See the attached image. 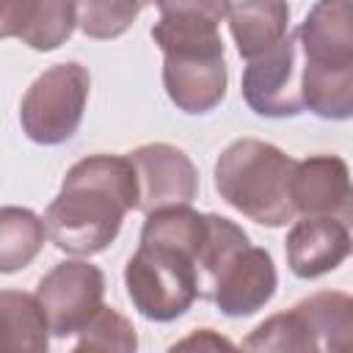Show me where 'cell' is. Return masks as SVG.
I'll return each mask as SVG.
<instances>
[{
    "instance_id": "obj_1",
    "label": "cell",
    "mask_w": 353,
    "mask_h": 353,
    "mask_svg": "<svg viewBox=\"0 0 353 353\" xmlns=\"http://www.w3.org/2000/svg\"><path fill=\"white\" fill-rule=\"evenodd\" d=\"M132 210H138V176L130 154H88L66 171L44 223L55 248L91 256L119 237Z\"/></svg>"
},
{
    "instance_id": "obj_2",
    "label": "cell",
    "mask_w": 353,
    "mask_h": 353,
    "mask_svg": "<svg viewBox=\"0 0 353 353\" xmlns=\"http://www.w3.org/2000/svg\"><path fill=\"white\" fill-rule=\"evenodd\" d=\"M152 39L163 50V88L176 110L188 116L215 110L229 83L218 22L199 14H160Z\"/></svg>"
},
{
    "instance_id": "obj_3",
    "label": "cell",
    "mask_w": 353,
    "mask_h": 353,
    "mask_svg": "<svg viewBox=\"0 0 353 353\" xmlns=\"http://www.w3.org/2000/svg\"><path fill=\"white\" fill-rule=\"evenodd\" d=\"M295 163L276 143L259 138L232 141L215 163L218 196L259 226H287L298 210L292 201Z\"/></svg>"
},
{
    "instance_id": "obj_4",
    "label": "cell",
    "mask_w": 353,
    "mask_h": 353,
    "mask_svg": "<svg viewBox=\"0 0 353 353\" xmlns=\"http://www.w3.org/2000/svg\"><path fill=\"white\" fill-rule=\"evenodd\" d=\"M303 99L320 110L353 105V0H317L301 28Z\"/></svg>"
},
{
    "instance_id": "obj_5",
    "label": "cell",
    "mask_w": 353,
    "mask_h": 353,
    "mask_svg": "<svg viewBox=\"0 0 353 353\" xmlns=\"http://www.w3.org/2000/svg\"><path fill=\"white\" fill-rule=\"evenodd\" d=\"M124 287L141 317L171 323L199 298L196 262L188 251L165 243H143L127 259Z\"/></svg>"
},
{
    "instance_id": "obj_6",
    "label": "cell",
    "mask_w": 353,
    "mask_h": 353,
    "mask_svg": "<svg viewBox=\"0 0 353 353\" xmlns=\"http://www.w3.org/2000/svg\"><path fill=\"white\" fill-rule=\"evenodd\" d=\"M91 91V74L83 63L66 61L44 69L25 91L19 102L22 132L41 146L66 143L85 113Z\"/></svg>"
},
{
    "instance_id": "obj_7",
    "label": "cell",
    "mask_w": 353,
    "mask_h": 353,
    "mask_svg": "<svg viewBox=\"0 0 353 353\" xmlns=\"http://www.w3.org/2000/svg\"><path fill=\"white\" fill-rule=\"evenodd\" d=\"M240 94L245 105L265 119L301 116L303 105V52L301 33L290 30L279 44L251 58L243 72Z\"/></svg>"
},
{
    "instance_id": "obj_8",
    "label": "cell",
    "mask_w": 353,
    "mask_h": 353,
    "mask_svg": "<svg viewBox=\"0 0 353 353\" xmlns=\"http://www.w3.org/2000/svg\"><path fill=\"white\" fill-rule=\"evenodd\" d=\"M36 298L47 312L52 336H74L102 309L105 273L85 259L58 262L50 273L39 279Z\"/></svg>"
},
{
    "instance_id": "obj_9",
    "label": "cell",
    "mask_w": 353,
    "mask_h": 353,
    "mask_svg": "<svg viewBox=\"0 0 353 353\" xmlns=\"http://www.w3.org/2000/svg\"><path fill=\"white\" fill-rule=\"evenodd\" d=\"M276 287L279 276L270 251L256 248L248 240L223 256L204 301L215 303L218 312L226 317H248L270 303Z\"/></svg>"
},
{
    "instance_id": "obj_10",
    "label": "cell",
    "mask_w": 353,
    "mask_h": 353,
    "mask_svg": "<svg viewBox=\"0 0 353 353\" xmlns=\"http://www.w3.org/2000/svg\"><path fill=\"white\" fill-rule=\"evenodd\" d=\"M138 176V210L154 212L163 207L193 204L199 196V171L193 160L174 143H143L130 152Z\"/></svg>"
},
{
    "instance_id": "obj_11",
    "label": "cell",
    "mask_w": 353,
    "mask_h": 353,
    "mask_svg": "<svg viewBox=\"0 0 353 353\" xmlns=\"http://www.w3.org/2000/svg\"><path fill=\"white\" fill-rule=\"evenodd\" d=\"M284 254L298 279H320L350 256V237L334 215H303L287 232Z\"/></svg>"
},
{
    "instance_id": "obj_12",
    "label": "cell",
    "mask_w": 353,
    "mask_h": 353,
    "mask_svg": "<svg viewBox=\"0 0 353 353\" xmlns=\"http://www.w3.org/2000/svg\"><path fill=\"white\" fill-rule=\"evenodd\" d=\"M77 28L74 0H0V36L36 52L58 50Z\"/></svg>"
},
{
    "instance_id": "obj_13",
    "label": "cell",
    "mask_w": 353,
    "mask_h": 353,
    "mask_svg": "<svg viewBox=\"0 0 353 353\" xmlns=\"http://www.w3.org/2000/svg\"><path fill=\"white\" fill-rule=\"evenodd\" d=\"M350 188V168L339 154H312L295 163L292 201L301 215H331Z\"/></svg>"
},
{
    "instance_id": "obj_14",
    "label": "cell",
    "mask_w": 353,
    "mask_h": 353,
    "mask_svg": "<svg viewBox=\"0 0 353 353\" xmlns=\"http://www.w3.org/2000/svg\"><path fill=\"white\" fill-rule=\"evenodd\" d=\"M229 30L240 58L251 61L290 33L287 0H237L229 11Z\"/></svg>"
},
{
    "instance_id": "obj_15",
    "label": "cell",
    "mask_w": 353,
    "mask_h": 353,
    "mask_svg": "<svg viewBox=\"0 0 353 353\" xmlns=\"http://www.w3.org/2000/svg\"><path fill=\"white\" fill-rule=\"evenodd\" d=\"M295 309L303 314L317 350H353V295L323 290L298 301Z\"/></svg>"
},
{
    "instance_id": "obj_16",
    "label": "cell",
    "mask_w": 353,
    "mask_h": 353,
    "mask_svg": "<svg viewBox=\"0 0 353 353\" xmlns=\"http://www.w3.org/2000/svg\"><path fill=\"white\" fill-rule=\"evenodd\" d=\"M50 237L44 218L28 207H3L0 210V273H17L28 268L44 240Z\"/></svg>"
},
{
    "instance_id": "obj_17",
    "label": "cell",
    "mask_w": 353,
    "mask_h": 353,
    "mask_svg": "<svg viewBox=\"0 0 353 353\" xmlns=\"http://www.w3.org/2000/svg\"><path fill=\"white\" fill-rule=\"evenodd\" d=\"M0 312H3V331L6 345L14 350H33L44 353L50 347V320L36 295L3 290L0 292Z\"/></svg>"
},
{
    "instance_id": "obj_18",
    "label": "cell",
    "mask_w": 353,
    "mask_h": 353,
    "mask_svg": "<svg viewBox=\"0 0 353 353\" xmlns=\"http://www.w3.org/2000/svg\"><path fill=\"white\" fill-rule=\"evenodd\" d=\"M157 0H74L77 28L88 39L110 41L132 28L138 14Z\"/></svg>"
},
{
    "instance_id": "obj_19",
    "label": "cell",
    "mask_w": 353,
    "mask_h": 353,
    "mask_svg": "<svg viewBox=\"0 0 353 353\" xmlns=\"http://www.w3.org/2000/svg\"><path fill=\"white\" fill-rule=\"evenodd\" d=\"M245 350H317L303 314L292 306L290 312L262 320L245 339Z\"/></svg>"
},
{
    "instance_id": "obj_20",
    "label": "cell",
    "mask_w": 353,
    "mask_h": 353,
    "mask_svg": "<svg viewBox=\"0 0 353 353\" xmlns=\"http://www.w3.org/2000/svg\"><path fill=\"white\" fill-rule=\"evenodd\" d=\"M138 347V336L132 323L119 314L110 306H102L88 323L85 328L77 334L74 350H121V353H132Z\"/></svg>"
},
{
    "instance_id": "obj_21",
    "label": "cell",
    "mask_w": 353,
    "mask_h": 353,
    "mask_svg": "<svg viewBox=\"0 0 353 353\" xmlns=\"http://www.w3.org/2000/svg\"><path fill=\"white\" fill-rule=\"evenodd\" d=\"M154 6L160 14H199L215 19L218 25L229 19L232 11V0H157Z\"/></svg>"
},
{
    "instance_id": "obj_22",
    "label": "cell",
    "mask_w": 353,
    "mask_h": 353,
    "mask_svg": "<svg viewBox=\"0 0 353 353\" xmlns=\"http://www.w3.org/2000/svg\"><path fill=\"white\" fill-rule=\"evenodd\" d=\"M193 345H199V347H207V345H210V347H232V342H226L223 336H215L212 328H201L199 334H193V336L176 342L174 347H193Z\"/></svg>"
},
{
    "instance_id": "obj_23",
    "label": "cell",
    "mask_w": 353,
    "mask_h": 353,
    "mask_svg": "<svg viewBox=\"0 0 353 353\" xmlns=\"http://www.w3.org/2000/svg\"><path fill=\"white\" fill-rule=\"evenodd\" d=\"M331 215L345 226V232H347V237H350V254H353V188L347 190V196L342 199V204H339Z\"/></svg>"
}]
</instances>
